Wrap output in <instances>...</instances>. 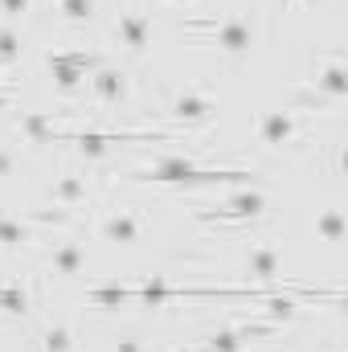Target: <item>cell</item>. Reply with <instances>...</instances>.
<instances>
[{
    "label": "cell",
    "instance_id": "obj_1",
    "mask_svg": "<svg viewBox=\"0 0 348 352\" xmlns=\"http://www.w3.org/2000/svg\"><path fill=\"white\" fill-rule=\"evenodd\" d=\"M127 184H148V188H176V192H201V188H246V184H266L250 168L234 164H205V156H160L148 168H127L119 173Z\"/></svg>",
    "mask_w": 348,
    "mask_h": 352
},
{
    "label": "cell",
    "instance_id": "obj_2",
    "mask_svg": "<svg viewBox=\"0 0 348 352\" xmlns=\"http://www.w3.org/2000/svg\"><path fill=\"white\" fill-rule=\"evenodd\" d=\"M184 45L217 58V62H246L262 41V16L254 8H238V12H209V16H184L180 21Z\"/></svg>",
    "mask_w": 348,
    "mask_h": 352
},
{
    "label": "cell",
    "instance_id": "obj_3",
    "mask_svg": "<svg viewBox=\"0 0 348 352\" xmlns=\"http://www.w3.org/2000/svg\"><path fill=\"white\" fill-rule=\"evenodd\" d=\"M270 217H274V209H270L266 184L230 188L226 197L193 201V209H188V221H193L209 242H213V238H242V234H254V230L266 226Z\"/></svg>",
    "mask_w": 348,
    "mask_h": 352
},
{
    "label": "cell",
    "instance_id": "obj_4",
    "mask_svg": "<svg viewBox=\"0 0 348 352\" xmlns=\"http://www.w3.org/2000/svg\"><path fill=\"white\" fill-rule=\"evenodd\" d=\"M217 98L209 94V90L193 87V82H173V87H164V119L173 123L176 135H201V131H209L213 123H217Z\"/></svg>",
    "mask_w": 348,
    "mask_h": 352
},
{
    "label": "cell",
    "instance_id": "obj_5",
    "mask_svg": "<svg viewBox=\"0 0 348 352\" xmlns=\"http://www.w3.org/2000/svg\"><path fill=\"white\" fill-rule=\"evenodd\" d=\"M78 213L70 209H0V254H17V250H29L37 242H45L41 230L50 226H74Z\"/></svg>",
    "mask_w": 348,
    "mask_h": 352
},
{
    "label": "cell",
    "instance_id": "obj_6",
    "mask_svg": "<svg viewBox=\"0 0 348 352\" xmlns=\"http://www.w3.org/2000/svg\"><path fill=\"white\" fill-rule=\"evenodd\" d=\"M312 135V115L283 102V107H266L254 119V140L270 152H287V148H299L303 140Z\"/></svg>",
    "mask_w": 348,
    "mask_h": 352
},
{
    "label": "cell",
    "instance_id": "obj_7",
    "mask_svg": "<svg viewBox=\"0 0 348 352\" xmlns=\"http://www.w3.org/2000/svg\"><path fill=\"white\" fill-rule=\"evenodd\" d=\"M94 234H98V242H107V246L135 250V246H144V242H148L152 221H148V213H144L140 205H107V209L98 213Z\"/></svg>",
    "mask_w": 348,
    "mask_h": 352
},
{
    "label": "cell",
    "instance_id": "obj_8",
    "mask_svg": "<svg viewBox=\"0 0 348 352\" xmlns=\"http://www.w3.org/2000/svg\"><path fill=\"white\" fill-rule=\"evenodd\" d=\"M279 332H283V328L242 316V320H234V324H226V328H217V332H209V336L193 340V352H246V349H254V344L274 340Z\"/></svg>",
    "mask_w": 348,
    "mask_h": 352
},
{
    "label": "cell",
    "instance_id": "obj_9",
    "mask_svg": "<svg viewBox=\"0 0 348 352\" xmlns=\"http://www.w3.org/2000/svg\"><path fill=\"white\" fill-rule=\"evenodd\" d=\"M107 58L94 54V50H50L45 54V66L54 74V87L62 90L66 98H74L78 90H87L90 70H98Z\"/></svg>",
    "mask_w": 348,
    "mask_h": 352
},
{
    "label": "cell",
    "instance_id": "obj_10",
    "mask_svg": "<svg viewBox=\"0 0 348 352\" xmlns=\"http://www.w3.org/2000/svg\"><path fill=\"white\" fill-rule=\"evenodd\" d=\"M111 41L127 58L148 54V45H152V8L148 4H119L115 21H111Z\"/></svg>",
    "mask_w": 348,
    "mask_h": 352
},
{
    "label": "cell",
    "instance_id": "obj_11",
    "mask_svg": "<svg viewBox=\"0 0 348 352\" xmlns=\"http://www.w3.org/2000/svg\"><path fill=\"white\" fill-rule=\"evenodd\" d=\"M283 250L274 246V242H266V238H254L246 250H242V258H238V278L250 287V283H259V287H274V283H283V278H291V274H283Z\"/></svg>",
    "mask_w": 348,
    "mask_h": 352
},
{
    "label": "cell",
    "instance_id": "obj_12",
    "mask_svg": "<svg viewBox=\"0 0 348 352\" xmlns=\"http://www.w3.org/2000/svg\"><path fill=\"white\" fill-rule=\"evenodd\" d=\"M87 94H90L94 107H102V111H119V107H127V98H131V78H127L123 66L102 62L98 70H90Z\"/></svg>",
    "mask_w": 348,
    "mask_h": 352
},
{
    "label": "cell",
    "instance_id": "obj_13",
    "mask_svg": "<svg viewBox=\"0 0 348 352\" xmlns=\"http://www.w3.org/2000/svg\"><path fill=\"white\" fill-rule=\"evenodd\" d=\"M45 201H50L54 209H70V213L87 209L90 201H94V173H87V168L58 173L45 184Z\"/></svg>",
    "mask_w": 348,
    "mask_h": 352
},
{
    "label": "cell",
    "instance_id": "obj_14",
    "mask_svg": "<svg viewBox=\"0 0 348 352\" xmlns=\"http://www.w3.org/2000/svg\"><path fill=\"white\" fill-rule=\"evenodd\" d=\"M83 266H87V242L83 238H62V242L50 246L41 274L45 278H74V274H83Z\"/></svg>",
    "mask_w": 348,
    "mask_h": 352
},
{
    "label": "cell",
    "instance_id": "obj_15",
    "mask_svg": "<svg viewBox=\"0 0 348 352\" xmlns=\"http://www.w3.org/2000/svg\"><path fill=\"white\" fill-rule=\"evenodd\" d=\"M37 311V287L29 278H4L0 283V316H12V320H29Z\"/></svg>",
    "mask_w": 348,
    "mask_h": 352
},
{
    "label": "cell",
    "instance_id": "obj_16",
    "mask_svg": "<svg viewBox=\"0 0 348 352\" xmlns=\"http://www.w3.org/2000/svg\"><path fill=\"white\" fill-rule=\"evenodd\" d=\"M33 352H78V328L70 320H45L33 332Z\"/></svg>",
    "mask_w": 348,
    "mask_h": 352
},
{
    "label": "cell",
    "instance_id": "obj_17",
    "mask_svg": "<svg viewBox=\"0 0 348 352\" xmlns=\"http://www.w3.org/2000/svg\"><path fill=\"white\" fill-rule=\"evenodd\" d=\"M312 230H316V242H324V246H336V242H345V213L336 209V205H324V209H316V221H312Z\"/></svg>",
    "mask_w": 348,
    "mask_h": 352
},
{
    "label": "cell",
    "instance_id": "obj_18",
    "mask_svg": "<svg viewBox=\"0 0 348 352\" xmlns=\"http://www.w3.org/2000/svg\"><path fill=\"white\" fill-rule=\"evenodd\" d=\"M54 12L70 29H87L98 21V0H54Z\"/></svg>",
    "mask_w": 348,
    "mask_h": 352
},
{
    "label": "cell",
    "instance_id": "obj_19",
    "mask_svg": "<svg viewBox=\"0 0 348 352\" xmlns=\"http://www.w3.org/2000/svg\"><path fill=\"white\" fill-rule=\"evenodd\" d=\"M25 62V37H21V25H0V74L17 70Z\"/></svg>",
    "mask_w": 348,
    "mask_h": 352
},
{
    "label": "cell",
    "instance_id": "obj_20",
    "mask_svg": "<svg viewBox=\"0 0 348 352\" xmlns=\"http://www.w3.org/2000/svg\"><path fill=\"white\" fill-rule=\"evenodd\" d=\"M87 303L98 311H119L123 303H131V287H119V283H98L87 291Z\"/></svg>",
    "mask_w": 348,
    "mask_h": 352
},
{
    "label": "cell",
    "instance_id": "obj_21",
    "mask_svg": "<svg viewBox=\"0 0 348 352\" xmlns=\"http://www.w3.org/2000/svg\"><path fill=\"white\" fill-rule=\"evenodd\" d=\"M107 352H156V344L144 332H119V336H111Z\"/></svg>",
    "mask_w": 348,
    "mask_h": 352
},
{
    "label": "cell",
    "instance_id": "obj_22",
    "mask_svg": "<svg viewBox=\"0 0 348 352\" xmlns=\"http://www.w3.org/2000/svg\"><path fill=\"white\" fill-rule=\"evenodd\" d=\"M37 0H0V25H21L25 16H33Z\"/></svg>",
    "mask_w": 348,
    "mask_h": 352
},
{
    "label": "cell",
    "instance_id": "obj_23",
    "mask_svg": "<svg viewBox=\"0 0 348 352\" xmlns=\"http://www.w3.org/2000/svg\"><path fill=\"white\" fill-rule=\"evenodd\" d=\"M17 168H21V148L8 144V140H0V180H12Z\"/></svg>",
    "mask_w": 348,
    "mask_h": 352
},
{
    "label": "cell",
    "instance_id": "obj_24",
    "mask_svg": "<svg viewBox=\"0 0 348 352\" xmlns=\"http://www.w3.org/2000/svg\"><path fill=\"white\" fill-rule=\"evenodd\" d=\"M12 102H17V82H0V115L12 111Z\"/></svg>",
    "mask_w": 348,
    "mask_h": 352
},
{
    "label": "cell",
    "instance_id": "obj_25",
    "mask_svg": "<svg viewBox=\"0 0 348 352\" xmlns=\"http://www.w3.org/2000/svg\"><path fill=\"white\" fill-rule=\"evenodd\" d=\"M287 4H291L295 12H316V8H324L328 0H287Z\"/></svg>",
    "mask_w": 348,
    "mask_h": 352
},
{
    "label": "cell",
    "instance_id": "obj_26",
    "mask_svg": "<svg viewBox=\"0 0 348 352\" xmlns=\"http://www.w3.org/2000/svg\"><path fill=\"white\" fill-rule=\"evenodd\" d=\"M160 4H168V8H193L197 0H160Z\"/></svg>",
    "mask_w": 348,
    "mask_h": 352
}]
</instances>
